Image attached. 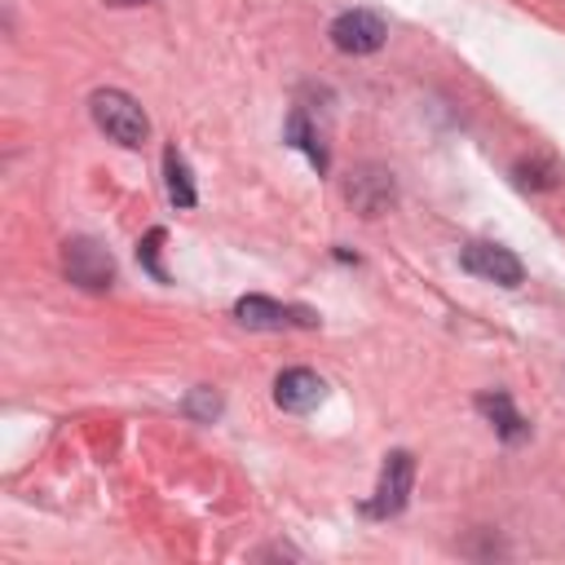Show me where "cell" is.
<instances>
[{
	"instance_id": "6da1fadb",
	"label": "cell",
	"mask_w": 565,
	"mask_h": 565,
	"mask_svg": "<svg viewBox=\"0 0 565 565\" xmlns=\"http://www.w3.org/2000/svg\"><path fill=\"white\" fill-rule=\"evenodd\" d=\"M88 110H93V124L110 141H119V146H141L150 137V119H146L141 102L128 97L124 88H97L93 102H88Z\"/></svg>"
},
{
	"instance_id": "7a4b0ae2",
	"label": "cell",
	"mask_w": 565,
	"mask_h": 565,
	"mask_svg": "<svg viewBox=\"0 0 565 565\" xmlns=\"http://www.w3.org/2000/svg\"><path fill=\"white\" fill-rule=\"evenodd\" d=\"M62 265H66L71 282H79V287H88V291H106V287L115 282V260H110V252H106L102 243H93V238H71L66 252H62Z\"/></svg>"
},
{
	"instance_id": "3957f363",
	"label": "cell",
	"mask_w": 565,
	"mask_h": 565,
	"mask_svg": "<svg viewBox=\"0 0 565 565\" xmlns=\"http://www.w3.org/2000/svg\"><path fill=\"white\" fill-rule=\"evenodd\" d=\"M411 481H415V459L411 450H393L380 468V486H375V499H366V512L371 516H397L406 508V494H411Z\"/></svg>"
},
{
	"instance_id": "277c9868",
	"label": "cell",
	"mask_w": 565,
	"mask_h": 565,
	"mask_svg": "<svg viewBox=\"0 0 565 565\" xmlns=\"http://www.w3.org/2000/svg\"><path fill=\"white\" fill-rule=\"evenodd\" d=\"M384 22H380V13H371V9H349V13H340L335 22H331V44L340 49V53H353V57H362V53H375L380 44H384Z\"/></svg>"
},
{
	"instance_id": "5b68a950",
	"label": "cell",
	"mask_w": 565,
	"mask_h": 565,
	"mask_svg": "<svg viewBox=\"0 0 565 565\" xmlns=\"http://www.w3.org/2000/svg\"><path fill=\"white\" fill-rule=\"evenodd\" d=\"M459 265L486 282H499V287H516L525 278V265L508 252V247H494V243H468L459 252Z\"/></svg>"
},
{
	"instance_id": "8992f818",
	"label": "cell",
	"mask_w": 565,
	"mask_h": 565,
	"mask_svg": "<svg viewBox=\"0 0 565 565\" xmlns=\"http://www.w3.org/2000/svg\"><path fill=\"white\" fill-rule=\"evenodd\" d=\"M234 318L243 322V327H256V331H282L287 322H300V327H313L318 318L309 313V309H287V305H278V300H269V296H243L238 305H234Z\"/></svg>"
},
{
	"instance_id": "52a82bcc",
	"label": "cell",
	"mask_w": 565,
	"mask_h": 565,
	"mask_svg": "<svg viewBox=\"0 0 565 565\" xmlns=\"http://www.w3.org/2000/svg\"><path fill=\"white\" fill-rule=\"evenodd\" d=\"M322 393H327V384H322L309 366H291V371H282V375L274 380V402H278L282 411H291V415L313 411V406L322 402Z\"/></svg>"
},
{
	"instance_id": "ba28073f",
	"label": "cell",
	"mask_w": 565,
	"mask_h": 565,
	"mask_svg": "<svg viewBox=\"0 0 565 565\" xmlns=\"http://www.w3.org/2000/svg\"><path fill=\"white\" fill-rule=\"evenodd\" d=\"M477 411L499 428V437H503V441H521V437L530 433V424L516 415L512 397H508V393H499V388H494V393H481V397H477Z\"/></svg>"
},
{
	"instance_id": "9c48e42d",
	"label": "cell",
	"mask_w": 565,
	"mask_h": 565,
	"mask_svg": "<svg viewBox=\"0 0 565 565\" xmlns=\"http://www.w3.org/2000/svg\"><path fill=\"white\" fill-rule=\"evenodd\" d=\"M163 177H168V199L177 207H194L199 203V190H194V177H190V163L181 159L177 146L163 150Z\"/></svg>"
},
{
	"instance_id": "30bf717a",
	"label": "cell",
	"mask_w": 565,
	"mask_h": 565,
	"mask_svg": "<svg viewBox=\"0 0 565 565\" xmlns=\"http://www.w3.org/2000/svg\"><path fill=\"white\" fill-rule=\"evenodd\" d=\"M287 137H291V146H300V150L313 159V168H318V172L327 168V154H322V146L313 141V132H309V119H305L300 110H291V119H287Z\"/></svg>"
},
{
	"instance_id": "8fae6325",
	"label": "cell",
	"mask_w": 565,
	"mask_h": 565,
	"mask_svg": "<svg viewBox=\"0 0 565 565\" xmlns=\"http://www.w3.org/2000/svg\"><path fill=\"white\" fill-rule=\"evenodd\" d=\"M159 243H163V230H150V234L141 238V247H137V256H141V265H146L159 282H168V274H163V265H159Z\"/></svg>"
},
{
	"instance_id": "7c38bea8",
	"label": "cell",
	"mask_w": 565,
	"mask_h": 565,
	"mask_svg": "<svg viewBox=\"0 0 565 565\" xmlns=\"http://www.w3.org/2000/svg\"><path fill=\"white\" fill-rule=\"evenodd\" d=\"M185 411H190L194 419H212V415L221 411V402L212 397V388H194V393H190V402H185Z\"/></svg>"
}]
</instances>
